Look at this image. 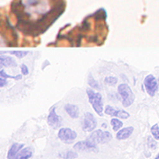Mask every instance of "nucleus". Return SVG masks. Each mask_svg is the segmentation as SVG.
I'll return each mask as SVG.
<instances>
[{
  "label": "nucleus",
  "mask_w": 159,
  "mask_h": 159,
  "mask_svg": "<svg viewBox=\"0 0 159 159\" xmlns=\"http://www.w3.org/2000/svg\"><path fill=\"white\" fill-rule=\"evenodd\" d=\"M87 95L89 97V101L90 102L93 109L97 112L98 116L102 117L103 115V103H102V95L98 92H95L91 89H87Z\"/></svg>",
  "instance_id": "nucleus-1"
},
{
  "label": "nucleus",
  "mask_w": 159,
  "mask_h": 159,
  "mask_svg": "<svg viewBox=\"0 0 159 159\" xmlns=\"http://www.w3.org/2000/svg\"><path fill=\"white\" fill-rule=\"evenodd\" d=\"M118 92L121 97L122 104L124 107H129L133 104V102H134L135 96L133 93V91L128 84H126V83L119 84L118 87Z\"/></svg>",
  "instance_id": "nucleus-2"
},
{
  "label": "nucleus",
  "mask_w": 159,
  "mask_h": 159,
  "mask_svg": "<svg viewBox=\"0 0 159 159\" xmlns=\"http://www.w3.org/2000/svg\"><path fill=\"white\" fill-rule=\"evenodd\" d=\"M88 139L96 144H105L108 143L112 139V135L108 131L98 129V130L93 131Z\"/></svg>",
  "instance_id": "nucleus-3"
},
{
  "label": "nucleus",
  "mask_w": 159,
  "mask_h": 159,
  "mask_svg": "<svg viewBox=\"0 0 159 159\" xmlns=\"http://www.w3.org/2000/svg\"><path fill=\"white\" fill-rule=\"evenodd\" d=\"M97 121L95 116L91 112H86L81 121V128L86 133H90L96 129Z\"/></svg>",
  "instance_id": "nucleus-4"
},
{
  "label": "nucleus",
  "mask_w": 159,
  "mask_h": 159,
  "mask_svg": "<svg viewBox=\"0 0 159 159\" xmlns=\"http://www.w3.org/2000/svg\"><path fill=\"white\" fill-rule=\"evenodd\" d=\"M57 137L63 142H65L66 144H70V143L74 142L76 140L77 133L75 131L72 130L71 128L62 127V128L59 129L58 133H57Z\"/></svg>",
  "instance_id": "nucleus-5"
},
{
  "label": "nucleus",
  "mask_w": 159,
  "mask_h": 159,
  "mask_svg": "<svg viewBox=\"0 0 159 159\" xmlns=\"http://www.w3.org/2000/svg\"><path fill=\"white\" fill-rule=\"evenodd\" d=\"M143 84H144L147 93L150 97H154L158 90V82L157 81L155 76L152 74H148L145 77Z\"/></svg>",
  "instance_id": "nucleus-6"
},
{
  "label": "nucleus",
  "mask_w": 159,
  "mask_h": 159,
  "mask_svg": "<svg viewBox=\"0 0 159 159\" xmlns=\"http://www.w3.org/2000/svg\"><path fill=\"white\" fill-rule=\"evenodd\" d=\"M74 150H77V151H87V152H97L98 151L97 144L91 142L89 139L78 142L76 144H74Z\"/></svg>",
  "instance_id": "nucleus-7"
},
{
  "label": "nucleus",
  "mask_w": 159,
  "mask_h": 159,
  "mask_svg": "<svg viewBox=\"0 0 159 159\" xmlns=\"http://www.w3.org/2000/svg\"><path fill=\"white\" fill-rule=\"evenodd\" d=\"M104 113L107 114L109 116L111 117H116L118 119H126L130 117V114L127 111H123V110H115L113 107L110 106V105H106L105 106V110H104Z\"/></svg>",
  "instance_id": "nucleus-8"
},
{
  "label": "nucleus",
  "mask_w": 159,
  "mask_h": 159,
  "mask_svg": "<svg viewBox=\"0 0 159 159\" xmlns=\"http://www.w3.org/2000/svg\"><path fill=\"white\" fill-rule=\"evenodd\" d=\"M47 122L49 125H51L53 128H57L61 125V118L56 113V107H53L51 109L50 114L48 116Z\"/></svg>",
  "instance_id": "nucleus-9"
},
{
  "label": "nucleus",
  "mask_w": 159,
  "mask_h": 159,
  "mask_svg": "<svg viewBox=\"0 0 159 159\" xmlns=\"http://www.w3.org/2000/svg\"><path fill=\"white\" fill-rule=\"evenodd\" d=\"M17 66V62L13 57L6 55L0 56V71L3 67H15Z\"/></svg>",
  "instance_id": "nucleus-10"
},
{
  "label": "nucleus",
  "mask_w": 159,
  "mask_h": 159,
  "mask_svg": "<svg viewBox=\"0 0 159 159\" xmlns=\"http://www.w3.org/2000/svg\"><path fill=\"white\" fill-rule=\"evenodd\" d=\"M134 128L133 126H126L125 128H122L118 131V133L116 134V138L119 141L126 140L132 135V134L134 133Z\"/></svg>",
  "instance_id": "nucleus-11"
},
{
  "label": "nucleus",
  "mask_w": 159,
  "mask_h": 159,
  "mask_svg": "<svg viewBox=\"0 0 159 159\" xmlns=\"http://www.w3.org/2000/svg\"><path fill=\"white\" fill-rule=\"evenodd\" d=\"M24 147L23 144H20V143H13L11 146L10 149L8 150L7 153V158L8 159H16L18 153Z\"/></svg>",
  "instance_id": "nucleus-12"
},
{
  "label": "nucleus",
  "mask_w": 159,
  "mask_h": 159,
  "mask_svg": "<svg viewBox=\"0 0 159 159\" xmlns=\"http://www.w3.org/2000/svg\"><path fill=\"white\" fill-rule=\"evenodd\" d=\"M65 111H66V113L68 114L69 116L72 119H78L80 115V110L78 108V106L74 105V104H70L67 103L65 105Z\"/></svg>",
  "instance_id": "nucleus-13"
},
{
  "label": "nucleus",
  "mask_w": 159,
  "mask_h": 159,
  "mask_svg": "<svg viewBox=\"0 0 159 159\" xmlns=\"http://www.w3.org/2000/svg\"><path fill=\"white\" fill-rule=\"evenodd\" d=\"M33 156V149L31 148H24L18 153L16 159H30Z\"/></svg>",
  "instance_id": "nucleus-14"
},
{
  "label": "nucleus",
  "mask_w": 159,
  "mask_h": 159,
  "mask_svg": "<svg viewBox=\"0 0 159 159\" xmlns=\"http://www.w3.org/2000/svg\"><path fill=\"white\" fill-rule=\"evenodd\" d=\"M58 157L62 159H75L78 157V154L73 150H66L58 154Z\"/></svg>",
  "instance_id": "nucleus-15"
},
{
  "label": "nucleus",
  "mask_w": 159,
  "mask_h": 159,
  "mask_svg": "<svg viewBox=\"0 0 159 159\" xmlns=\"http://www.w3.org/2000/svg\"><path fill=\"white\" fill-rule=\"evenodd\" d=\"M88 84L90 86V88L94 89H97V90L101 89V87L99 85V83L93 78L92 74H89V77H88Z\"/></svg>",
  "instance_id": "nucleus-16"
},
{
  "label": "nucleus",
  "mask_w": 159,
  "mask_h": 159,
  "mask_svg": "<svg viewBox=\"0 0 159 159\" xmlns=\"http://www.w3.org/2000/svg\"><path fill=\"white\" fill-rule=\"evenodd\" d=\"M111 125L112 126V129L115 132H118L120 130L123 126V122L121 120H119V119H111Z\"/></svg>",
  "instance_id": "nucleus-17"
},
{
  "label": "nucleus",
  "mask_w": 159,
  "mask_h": 159,
  "mask_svg": "<svg viewBox=\"0 0 159 159\" xmlns=\"http://www.w3.org/2000/svg\"><path fill=\"white\" fill-rule=\"evenodd\" d=\"M2 53H10L12 55H15L19 58H22L26 57L29 53V51H0V54Z\"/></svg>",
  "instance_id": "nucleus-18"
},
{
  "label": "nucleus",
  "mask_w": 159,
  "mask_h": 159,
  "mask_svg": "<svg viewBox=\"0 0 159 159\" xmlns=\"http://www.w3.org/2000/svg\"><path fill=\"white\" fill-rule=\"evenodd\" d=\"M150 133L155 140L159 141V125L158 124H155L150 128Z\"/></svg>",
  "instance_id": "nucleus-19"
},
{
  "label": "nucleus",
  "mask_w": 159,
  "mask_h": 159,
  "mask_svg": "<svg viewBox=\"0 0 159 159\" xmlns=\"http://www.w3.org/2000/svg\"><path fill=\"white\" fill-rule=\"evenodd\" d=\"M0 77H2V78H4V79H14V80H20L21 78H22V76H21L20 74L16 75V76H11V75H9V74H6V72H5L3 69L0 71Z\"/></svg>",
  "instance_id": "nucleus-20"
},
{
  "label": "nucleus",
  "mask_w": 159,
  "mask_h": 159,
  "mask_svg": "<svg viewBox=\"0 0 159 159\" xmlns=\"http://www.w3.org/2000/svg\"><path fill=\"white\" fill-rule=\"evenodd\" d=\"M104 82L109 86H115L118 82V79L114 76H107L104 79Z\"/></svg>",
  "instance_id": "nucleus-21"
},
{
  "label": "nucleus",
  "mask_w": 159,
  "mask_h": 159,
  "mask_svg": "<svg viewBox=\"0 0 159 159\" xmlns=\"http://www.w3.org/2000/svg\"><path fill=\"white\" fill-rule=\"evenodd\" d=\"M156 141H157V140H155L153 138V136L148 137L147 144H148V146L149 147V148H151V149H156V148H157V142H156Z\"/></svg>",
  "instance_id": "nucleus-22"
},
{
  "label": "nucleus",
  "mask_w": 159,
  "mask_h": 159,
  "mask_svg": "<svg viewBox=\"0 0 159 159\" xmlns=\"http://www.w3.org/2000/svg\"><path fill=\"white\" fill-rule=\"evenodd\" d=\"M21 73L23 75H28L29 74V68L26 65H21Z\"/></svg>",
  "instance_id": "nucleus-23"
},
{
  "label": "nucleus",
  "mask_w": 159,
  "mask_h": 159,
  "mask_svg": "<svg viewBox=\"0 0 159 159\" xmlns=\"http://www.w3.org/2000/svg\"><path fill=\"white\" fill-rule=\"evenodd\" d=\"M7 84V80L4 78H0V88H3Z\"/></svg>",
  "instance_id": "nucleus-24"
},
{
  "label": "nucleus",
  "mask_w": 159,
  "mask_h": 159,
  "mask_svg": "<svg viewBox=\"0 0 159 159\" xmlns=\"http://www.w3.org/2000/svg\"><path fill=\"white\" fill-rule=\"evenodd\" d=\"M102 127H104V128H106V127H107V125H106L105 123H103V124H102Z\"/></svg>",
  "instance_id": "nucleus-25"
},
{
  "label": "nucleus",
  "mask_w": 159,
  "mask_h": 159,
  "mask_svg": "<svg viewBox=\"0 0 159 159\" xmlns=\"http://www.w3.org/2000/svg\"><path fill=\"white\" fill-rule=\"evenodd\" d=\"M155 159H159V153L157 155V157H156V158Z\"/></svg>",
  "instance_id": "nucleus-26"
},
{
  "label": "nucleus",
  "mask_w": 159,
  "mask_h": 159,
  "mask_svg": "<svg viewBox=\"0 0 159 159\" xmlns=\"http://www.w3.org/2000/svg\"><path fill=\"white\" fill-rule=\"evenodd\" d=\"M157 82H158V85H159V78H158V80H157Z\"/></svg>",
  "instance_id": "nucleus-27"
}]
</instances>
